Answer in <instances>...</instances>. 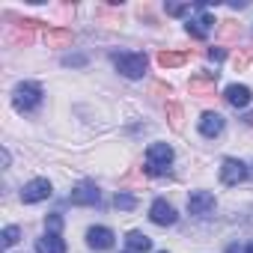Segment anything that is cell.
Wrapping results in <instances>:
<instances>
[{
	"label": "cell",
	"instance_id": "cell-5",
	"mask_svg": "<svg viewBox=\"0 0 253 253\" xmlns=\"http://www.w3.org/2000/svg\"><path fill=\"white\" fill-rule=\"evenodd\" d=\"M72 206H98L101 203V191L95 188V182H81L72 194H69Z\"/></svg>",
	"mask_w": 253,
	"mask_h": 253
},
{
	"label": "cell",
	"instance_id": "cell-8",
	"mask_svg": "<svg viewBox=\"0 0 253 253\" xmlns=\"http://www.w3.org/2000/svg\"><path fill=\"white\" fill-rule=\"evenodd\" d=\"M214 84H217V72H203V75H194L188 81V89H191V95L206 98V95L214 92Z\"/></svg>",
	"mask_w": 253,
	"mask_h": 253
},
{
	"label": "cell",
	"instance_id": "cell-19",
	"mask_svg": "<svg viewBox=\"0 0 253 253\" xmlns=\"http://www.w3.org/2000/svg\"><path fill=\"white\" fill-rule=\"evenodd\" d=\"M18 238H21V229H18V226H6L3 232H0V244H3V247L18 244Z\"/></svg>",
	"mask_w": 253,
	"mask_h": 253
},
{
	"label": "cell",
	"instance_id": "cell-11",
	"mask_svg": "<svg viewBox=\"0 0 253 253\" xmlns=\"http://www.w3.org/2000/svg\"><path fill=\"white\" fill-rule=\"evenodd\" d=\"M211 27H214V18H211L209 12H203L200 18H188V24H185V30H188L194 39H206V36L211 33Z\"/></svg>",
	"mask_w": 253,
	"mask_h": 253
},
{
	"label": "cell",
	"instance_id": "cell-6",
	"mask_svg": "<svg viewBox=\"0 0 253 253\" xmlns=\"http://www.w3.org/2000/svg\"><path fill=\"white\" fill-rule=\"evenodd\" d=\"M188 211H191L194 217H209V214L214 211V194H209V191H194V194L188 197Z\"/></svg>",
	"mask_w": 253,
	"mask_h": 253
},
{
	"label": "cell",
	"instance_id": "cell-21",
	"mask_svg": "<svg viewBox=\"0 0 253 253\" xmlns=\"http://www.w3.org/2000/svg\"><path fill=\"white\" fill-rule=\"evenodd\" d=\"M45 226H48V232L60 235V229H63V217H60V214H51V217L45 220Z\"/></svg>",
	"mask_w": 253,
	"mask_h": 253
},
{
	"label": "cell",
	"instance_id": "cell-14",
	"mask_svg": "<svg viewBox=\"0 0 253 253\" xmlns=\"http://www.w3.org/2000/svg\"><path fill=\"white\" fill-rule=\"evenodd\" d=\"M36 253H66V241L54 232H45L39 241H36Z\"/></svg>",
	"mask_w": 253,
	"mask_h": 253
},
{
	"label": "cell",
	"instance_id": "cell-7",
	"mask_svg": "<svg viewBox=\"0 0 253 253\" xmlns=\"http://www.w3.org/2000/svg\"><path fill=\"white\" fill-rule=\"evenodd\" d=\"M244 179H247V164H244V161L226 158V161L220 164V182H223V185H238V182H244Z\"/></svg>",
	"mask_w": 253,
	"mask_h": 253
},
{
	"label": "cell",
	"instance_id": "cell-2",
	"mask_svg": "<svg viewBox=\"0 0 253 253\" xmlns=\"http://www.w3.org/2000/svg\"><path fill=\"white\" fill-rule=\"evenodd\" d=\"M12 104H15V110H33V107H39L42 104V86L39 84H33V81H24V84H18L15 86V92H12Z\"/></svg>",
	"mask_w": 253,
	"mask_h": 253
},
{
	"label": "cell",
	"instance_id": "cell-22",
	"mask_svg": "<svg viewBox=\"0 0 253 253\" xmlns=\"http://www.w3.org/2000/svg\"><path fill=\"white\" fill-rule=\"evenodd\" d=\"M220 36H223V39H232V36H235V24H232V21H223Z\"/></svg>",
	"mask_w": 253,
	"mask_h": 253
},
{
	"label": "cell",
	"instance_id": "cell-4",
	"mask_svg": "<svg viewBox=\"0 0 253 253\" xmlns=\"http://www.w3.org/2000/svg\"><path fill=\"white\" fill-rule=\"evenodd\" d=\"M51 194H54V188H51V182H48V179H33V182H27V185L21 188V203L33 206V203L48 200Z\"/></svg>",
	"mask_w": 253,
	"mask_h": 253
},
{
	"label": "cell",
	"instance_id": "cell-18",
	"mask_svg": "<svg viewBox=\"0 0 253 253\" xmlns=\"http://www.w3.org/2000/svg\"><path fill=\"white\" fill-rule=\"evenodd\" d=\"M113 206H116V209H122V211H131V209L137 206V200H134V194H125V191H119V194L113 197Z\"/></svg>",
	"mask_w": 253,
	"mask_h": 253
},
{
	"label": "cell",
	"instance_id": "cell-26",
	"mask_svg": "<svg viewBox=\"0 0 253 253\" xmlns=\"http://www.w3.org/2000/svg\"><path fill=\"white\" fill-rule=\"evenodd\" d=\"M247 125H250V128H253V113H247Z\"/></svg>",
	"mask_w": 253,
	"mask_h": 253
},
{
	"label": "cell",
	"instance_id": "cell-16",
	"mask_svg": "<svg viewBox=\"0 0 253 253\" xmlns=\"http://www.w3.org/2000/svg\"><path fill=\"white\" fill-rule=\"evenodd\" d=\"M125 244H128L131 253H146L152 247V238L143 235V232H128V238H125Z\"/></svg>",
	"mask_w": 253,
	"mask_h": 253
},
{
	"label": "cell",
	"instance_id": "cell-1",
	"mask_svg": "<svg viewBox=\"0 0 253 253\" xmlns=\"http://www.w3.org/2000/svg\"><path fill=\"white\" fill-rule=\"evenodd\" d=\"M173 164V146L170 143H152L146 149V173L152 176H164Z\"/></svg>",
	"mask_w": 253,
	"mask_h": 253
},
{
	"label": "cell",
	"instance_id": "cell-3",
	"mask_svg": "<svg viewBox=\"0 0 253 253\" xmlns=\"http://www.w3.org/2000/svg\"><path fill=\"white\" fill-rule=\"evenodd\" d=\"M113 63L125 78H143L146 72V54H116Z\"/></svg>",
	"mask_w": 253,
	"mask_h": 253
},
{
	"label": "cell",
	"instance_id": "cell-9",
	"mask_svg": "<svg viewBox=\"0 0 253 253\" xmlns=\"http://www.w3.org/2000/svg\"><path fill=\"white\" fill-rule=\"evenodd\" d=\"M149 217H152V223H158V226H173L179 214H176V209H173L167 200H155L152 209H149Z\"/></svg>",
	"mask_w": 253,
	"mask_h": 253
},
{
	"label": "cell",
	"instance_id": "cell-12",
	"mask_svg": "<svg viewBox=\"0 0 253 253\" xmlns=\"http://www.w3.org/2000/svg\"><path fill=\"white\" fill-rule=\"evenodd\" d=\"M226 101L232 104V107H247L250 104V98H253V92H250V86H244V84H232V86H226Z\"/></svg>",
	"mask_w": 253,
	"mask_h": 253
},
{
	"label": "cell",
	"instance_id": "cell-25",
	"mask_svg": "<svg viewBox=\"0 0 253 253\" xmlns=\"http://www.w3.org/2000/svg\"><path fill=\"white\" fill-rule=\"evenodd\" d=\"M223 57H226V54H223L220 48H211V51H209V60H214V63H220Z\"/></svg>",
	"mask_w": 253,
	"mask_h": 253
},
{
	"label": "cell",
	"instance_id": "cell-10",
	"mask_svg": "<svg viewBox=\"0 0 253 253\" xmlns=\"http://www.w3.org/2000/svg\"><path fill=\"white\" fill-rule=\"evenodd\" d=\"M86 244L92 250H110L113 247V229H107V226H89L86 229Z\"/></svg>",
	"mask_w": 253,
	"mask_h": 253
},
{
	"label": "cell",
	"instance_id": "cell-23",
	"mask_svg": "<svg viewBox=\"0 0 253 253\" xmlns=\"http://www.w3.org/2000/svg\"><path fill=\"white\" fill-rule=\"evenodd\" d=\"M167 12H170V15H185V12H191V6H179V3H170V6H167Z\"/></svg>",
	"mask_w": 253,
	"mask_h": 253
},
{
	"label": "cell",
	"instance_id": "cell-20",
	"mask_svg": "<svg viewBox=\"0 0 253 253\" xmlns=\"http://www.w3.org/2000/svg\"><path fill=\"white\" fill-rule=\"evenodd\" d=\"M167 113H170V125H173L176 131H182V107L170 101V104H167Z\"/></svg>",
	"mask_w": 253,
	"mask_h": 253
},
{
	"label": "cell",
	"instance_id": "cell-24",
	"mask_svg": "<svg viewBox=\"0 0 253 253\" xmlns=\"http://www.w3.org/2000/svg\"><path fill=\"white\" fill-rule=\"evenodd\" d=\"M84 63H86V57H81V54H78V57H66V60H63V66H84Z\"/></svg>",
	"mask_w": 253,
	"mask_h": 253
},
{
	"label": "cell",
	"instance_id": "cell-27",
	"mask_svg": "<svg viewBox=\"0 0 253 253\" xmlns=\"http://www.w3.org/2000/svg\"><path fill=\"white\" fill-rule=\"evenodd\" d=\"M244 253H253V241H250V244H247V247H244Z\"/></svg>",
	"mask_w": 253,
	"mask_h": 253
},
{
	"label": "cell",
	"instance_id": "cell-17",
	"mask_svg": "<svg viewBox=\"0 0 253 253\" xmlns=\"http://www.w3.org/2000/svg\"><path fill=\"white\" fill-rule=\"evenodd\" d=\"M185 60H188L185 51H161V54H158V66H161V69H176V66H182Z\"/></svg>",
	"mask_w": 253,
	"mask_h": 253
},
{
	"label": "cell",
	"instance_id": "cell-13",
	"mask_svg": "<svg viewBox=\"0 0 253 253\" xmlns=\"http://www.w3.org/2000/svg\"><path fill=\"white\" fill-rule=\"evenodd\" d=\"M223 131V116L220 113H203V119H200V134L203 137H217Z\"/></svg>",
	"mask_w": 253,
	"mask_h": 253
},
{
	"label": "cell",
	"instance_id": "cell-28",
	"mask_svg": "<svg viewBox=\"0 0 253 253\" xmlns=\"http://www.w3.org/2000/svg\"><path fill=\"white\" fill-rule=\"evenodd\" d=\"M128 253H131V250H128Z\"/></svg>",
	"mask_w": 253,
	"mask_h": 253
},
{
	"label": "cell",
	"instance_id": "cell-15",
	"mask_svg": "<svg viewBox=\"0 0 253 253\" xmlns=\"http://www.w3.org/2000/svg\"><path fill=\"white\" fill-rule=\"evenodd\" d=\"M45 45L48 48H69L72 45V30H63V27L45 30Z\"/></svg>",
	"mask_w": 253,
	"mask_h": 253
}]
</instances>
